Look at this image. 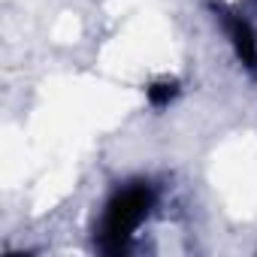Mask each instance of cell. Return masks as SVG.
<instances>
[{"label": "cell", "mask_w": 257, "mask_h": 257, "mask_svg": "<svg viewBox=\"0 0 257 257\" xmlns=\"http://www.w3.org/2000/svg\"><path fill=\"white\" fill-rule=\"evenodd\" d=\"M212 10H215V19L221 22L224 34H227V40H230V46H233L239 64H242L251 76H257V34H254V28H251L236 10H230V7H224V4H212Z\"/></svg>", "instance_id": "obj_2"}, {"label": "cell", "mask_w": 257, "mask_h": 257, "mask_svg": "<svg viewBox=\"0 0 257 257\" xmlns=\"http://www.w3.org/2000/svg\"><path fill=\"white\" fill-rule=\"evenodd\" d=\"M176 97H179V82H176V79H164V82H155V85L149 88V103H152L155 109L170 106Z\"/></svg>", "instance_id": "obj_3"}, {"label": "cell", "mask_w": 257, "mask_h": 257, "mask_svg": "<svg viewBox=\"0 0 257 257\" xmlns=\"http://www.w3.org/2000/svg\"><path fill=\"white\" fill-rule=\"evenodd\" d=\"M155 209V188L149 182H131L118 188L100 218L97 227V245L103 254H124L131 248L137 230Z\"/></svg>", "instance_id": "obj_1"}]
</instances>
